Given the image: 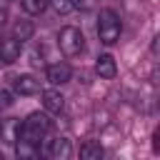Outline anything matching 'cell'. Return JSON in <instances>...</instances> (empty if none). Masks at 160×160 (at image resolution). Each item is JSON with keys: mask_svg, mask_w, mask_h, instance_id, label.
I'll return each mask as SVG.
<instances>
[{"mask_svg": "<svg viewBox=\"0 0 160 160\" xmlns=\"http://www.w3.org/2000/svg\"><path fill=\"white\" fill-rule=\"evenodd\" d=\"M30 35H32V22H30V20L15 22V28H12V38H15V40L25 42V40H30Z\"/></svg>", "mask_w": 160, "mask_h": 160, "instance_id": "7c38bea8", "label": "cell"}, {"mask_svg": "<svg viewBox=\"0 0 160 160\" xmlns=\"http://www.w3.org/2000/svg\"><path fill=\"white\" fill-rule=\"evenodd\" d=\"M58 42H60V50H62L68 58L80 55V52H82V48H85V38H82V32H80L78 28H72V25H68V28H62V30H60Z\"/></svg>", "mask_w": 160, "mask_h": 160, "instance_id": "3957f363", "label": "cell"}, {"mask_svg": "<svg viewBox=\"0 0 160 160\" xmlns=\"http://www.w3.org/2000/svg\"><path fill=\"white\" fill-rule=\"evenodd\" d=\"M10 105H12V92L0 90V108H10Z\"/></svg>", "mask_w": 160, "mask_h": 160, "instance_id": "9a60e30c", "label": "cell"}, {"mask_svg": "<svg viewBox=\"0 0 160 160\" xmlns=\"http://www.w3.org/2000/svg\"><path fill=\"white\" fill-rule=\"evenodd\" d=\"M0 62H2V60H0Z\"/></svg>", "mask_w": 160, "mask_h": 160, "instance_id": "ac0fdd59", "label": "cell"}, {"mask_svg": "<svg viewBox=\"0 0 160 160\" xmlns=\"http://www.w3.org/2000/svg\"><path fill=\"white\" fill-rule=\"evenodd\" d=\"M45 155L52 160H68L72 155V145L68 138H52L45 142Z\"/></svg>", "mask_w": 160, "mask_h": 160, "instance_id": "277c9868", "label": "cell"}, {"mask_svg": "<svg viewBox=\"0 0 160 160\" xmlns=\"http://www.w3.org/2000/svg\"><path fill=\"white\" fill-rule=\"evenodd\" d=\"M40 98H42V108H45V112H60L62 108H65V98L60 95V90H42L40 92Z\"/></svg>", "mask_w": 160, "mask_h": 160, "instance_id": "ba28073f", "label": "cell"}, {"mask_svg": "<svg viewBox=\"0 0 160 160\" xmlns=\"http://www.w3.org/2000/svg\"><path fill=\"white\" fill-rule=\"evenodd\" d=\"M20 50H22V42L15 40V38H5L0 42V60L2 62H15L20 58Z\"/></svg>", "mask_w": 160, "mask_h": 160, "instance_id": "9c48e42d", "label": "cell"}, {"mask_svg": "<svg viewBox=\"0 0 160 160\" xmlns=\"http://www.w3.org/2000/svg\"><path fill=\"white\" fill-rule=\"evenodd\" d=\"M80 158L82 160H100L102 158V145L95 142V140H88L80 145Z\"/></svg>", "mask_w": 160, "mask_h": 160, "instance_id": "30bf717a", "label": "cell"}, {"mask_svg": "<svg viewBox=\"0 0 160 160\" xmlns=\"http://www.w3.org/2000/svg\"><path fill=\"white\" fill-rule=\"evenodd\" d=\"M70 75H72V70H70L68 62H52V65H48V70H45V78H48L50 85H65V82L70 80Z\"/></svg>", "mask_w": 160, "mask_h": 160, "instance_id": "5b68a950", "label": "cell"}, {"mask_svg": "<svg viewBox=\"0 0 160 160\" xmlns=\"http://www.w3.org/2000/svg\"><path fill=\"white\" fill-rule=\"evenodd\" d=\"M5 20H8V10H5V8H0V28L5 25Z\"/></svg>", "mask_w": 160, "mask_h": 160, "instance_id": "e0dca14e", "label": "cell"}, {"mask_svg": "<svg viewBox=\"0 0 160 160\" xmlns=\"http://www.w3.org/2000/svg\"><path fill=\"white\" fill-rule=\"evenodd\" d=\"M70 2H72V8H78V10H90L95 0H70Z\"/></svg>", "mask_w": 160, "mask_h": 160, "instance_id": "2e32d148", "label": "cell"}, {"mask_svg": "<svg viewBox=\"0 0 160 160\" xmlns=\"http://www.w3.org/2000/svg\"><path fill=\"white\" fill-rule=\"evenodd\" d=\"M38 145L35 142H28V140H20L18 138V158H38Z\"/></svg>", "mask_w": 160, "mask_h": 160, "instance_id": "4fadbf2b", "label": "cell"}, {"mask_svg": "<svg viewBox=\"0 0 160 160\" xmlns=\"http://www.w3.org/2000/svg\"><path fill=\"white\" fill-rule=\"evenodd\" d=\"M52 5H55V10H58L60 15H65V12L72 10V2H70V0H52Z\"/></svg>", "mask_w": 160, "mask_h": 160, "instance_id": "5bb4252c", "label": "cell"}, {"mask_svg": "<svg viewBox=\"0 0 160 160\" xmlns=\"http://www.w3.org/2000/svg\"><path fill=\"white\" fill-rule=\"evenodd\" d=\"M95 72H98L102 80H112V78L118 75V65H115V58H112V55H108V52L98 55V60H95Z\"/></svg>", "mask_w": 160, "mask_h": 160, "instance_id": "8992f818", "label": "cell"}, {"mask_svg": "<svg viewBox=\"0 0 160 160\" xmlns=\"http://www.w3.org/2000/svg\"><path fill=\"white\" fill-rule=\"evenodd\" d=\"M52 130V120L48 112H30L20 125H18V138L40 145V140Z\"/></svg>", "mask_w": 160, "mask_h": 160, "instance_id": "6da1fadb", "label": "cell"}, {"mask_svg": "<svg viewBox=\"0 0 160 160\" xmlns=\"http://www.w3.org/2000/svg\"><path fill=\"white\" fill-rule=\"evenodd\" d=\"M48 5H50V0H20V8L28 15H40L48 10Z\"/></svg>", "mask_w": 160, "mask_h": 160, "instance_id": "8fae6325", "label": "cell"}, {"mask_svg": "<svg viewBox=\"0 0 160 160\" xmlns=\"http://www.w3.org/2000/svg\"><path fill=\"white\" fill-rule=\"evenodd\" d=\"M120 30H122L120 15H118L115 10H110V8H102L100 15H98V38H100V42H105V45L118 42Z\"/></svg>", "mask_w": 160, "mask_h": 160, "instance_id": "7a4b0ae2", "label": "cell"}, {"mask_svg": "<svg viewBox=\"0 0 160 160\" xmlns=\"http://www.w3.org/2000/svg\"><path fill=\"white\" fill-rule=\"evenodd\" d=\"M12 90H15L18 95H35V92L40 90V80L32 78V75H18V78L12 80Z\"/></svg>", "mask_w": 160, "mask_h": 160, "instance_id": "52a82bcc", "label": "cell"}]
</instances>
